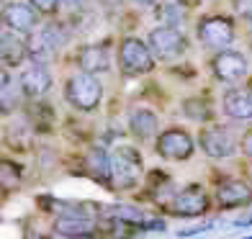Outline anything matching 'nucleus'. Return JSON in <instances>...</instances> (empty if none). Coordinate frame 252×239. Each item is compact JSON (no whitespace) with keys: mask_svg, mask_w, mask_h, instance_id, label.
I'll use <instances>...</instances> for the list:
<instances>
[{"mask_svg":"<svg viewBox=\"0 0 252 239\" xmlns=\"http://www.w3.org/2000/svg\"><path fill=\"white\" fill-rule=\"evenodd\" d=\"M116 64H119L121 77H144L155 72L157 57L150 49L147 39L124 36L116 47Z\"/></svg>","mask_w":252,"mask_h":239,"instance_id":"1","label":"nucleus"},{"mask_svg":"<svg viewBox=\"0 0 252 239\" xmlns=\"http://www.w3.org/2000/svg\"><path fill=\"white\" fill-rule=\"evenodd\" d=\"M64 100L77 113H93L103 103V83L98 75L77 70L64 80Z\"/></svg>","mask_w":252,"mask_h":239,"instance_id":"2","label":"nucleus"},{"mask_svg":"<svg viewBox=\"0 0 252 239\" xmlns=\"http://www.w3.org/2000/svg\"><path fill=\"white\" fill-rule=\"evenodd\" d=\"M70 33L60 24V21H47L41 24L33 33L26 36V47H29V62L36 64H49L57 54L64 49Z\"/></svg>","mask_w":252,"mask_h":239,"instance_id":"3","label":"nucleus"},{"mask_svg":"<svg viewBox=\"0 0 252 239\" xmlns=\"http://www.w3.org/2000/svg\"><path fill=\"white\" fill-rule=\"evenodd\" d=\"M196 39L203 49L209 52H221V49H232V44L237 39V24L232 16L224 13H211L198 18L196 24Z\"/></svg>","mask_w":252,"mask_h":239,"instance_id":"4","label":"nucleus"},{"mask_svg":"<svg viewBox=\"0 0 252 239\" xmlns=\"http://www.w3.org/2000/svg\"><path fill=\"white\" fill-rule=\"evenodd\" d=\"M111 165H113V190H134L144 178V162L142 152L131 144H119L111 149Z\"/></svg>","mask_w":252,"mask_h":239,"instance_id":"5","label":"nucleus"},{"mask_svg":"<svg viewBox=\"0 0 252 239\" xmlns=\"http://www.w3.org/2000/svg\"><path fill=\"white\" fill-rule=\"evenodd\" d=\"M198 149V139L183 126H167L157 134L155 154L165 162H188Z\"/></svg>","mask_w":252,"mask_h":239,"instance_id":"6","label":"nucleus"},{"mask_svg":"<svg viewBox=\"0 0 252 239\" xmlns=\"http://www.w3.org/2000/svg\"><path fill=\"white\" fill-rule=\"evenodd\" d=\"M214 206V196L206 185L201 183H190L186 188H178L175 198L170 201V206L165 209L170 216H178V219H201L211 211Z\"/></svg>","mask_w":252,"mask_h":239,"instance_id":"7","label":"nucleus"},{"mask_svg":"<svg viewBox=\"0 0 252 239\" xmlns=\"http://www.w3.org/2000/svg\"><path fill=\"white\" fill-rule=\"evenodd\" d=\"M196 139L198 149L209 159H229L239 152V136L232 126H224V123H206Z\"/></svg>","mask_w":252,"mask_h":239,"instance_id":"8","label":"nucleus"},{"mask_svg":"<svg viewBox=\"0 0 252 239\" xmlns=\"http://www.w3.org/2000/svg\"><path fill=\"white\" fill-rule=\"evenodd\" d=\"M209 70L216 83L221 85H237L245 77H250V57L242 54L239 49H221L214 52L209 60Z\"/></svg>","mask_w":252,"mask_h":239,"instance_id":"9","label":"nucleus"},{"mask_svg":"<svg viewBox=\"0 0 252 239\" xmlns=\"http://www.w3.org/2000/svg\"><path fill=\"white\" fill-rule=\"evenodd\" d=\"M147 44H150V49L155 52L157 62H175L190 49V41H188L186 33L180 29L162 26V24L155 26L147 33Z\"/></svg>","mask_w":252,"mask_h":239,"instance_id":"10","label":"nucleus"},{"mask_svg":"<svg viewBox=\"0 0 252 239\" xmlns=\"http://www.w3.org/2000/svg\"><path fill=\"white\" fill-rule=\"evenodd\" d=\"M214 206L219 211H237L252 206V183L247 178H224L214 188Z\"/></svg>","mask_w":252,"mask_h":239,"instance_id":"11","label":"nucleus"},{"mask_svg":"<svg viewBox=\"0 0 252 239\" xmlns=\"http://www.w3.org/2000/svg\"><path fill=\"white\" fill-rule=\"evenodd\" d=\"M103 234V221L93 216H54L52 237L54 239H95Z\"/></svg>","mask_w":252,"mask_h":239,"instance_id":"12","label":"nucleus"},{"mask_svg":"<svg viewBox=\"0 0 252 239\" xmlns=\"http://www.w3.org/2000/svg\"><path fill=\"white\" fill-rule=\"evenodd\" d=\"M39 16L41 13L29 3V0H8V3L3 5V13H0L3 29L24 33V36H29V33H33L39 29V21H41Z\"/></svg>","mask_w":252,"mask_h":239,"instance_id":"13","label":"nucleus"},{"mask_svg":"<svg viewBox=\"0 0 252 239\" xmlns=\"http://www.w3.org/2000/svg\"><path fill=\"white\" fill-rule=\"evenodd\" d=\"M75 67L83 72L90 75H106L111 72L113 67V54H111V44L108 41H93V44H85L80 47L75 54Z\"/></svg>","mask_w":252,"mask_h":239,"instance_id":"14","label":"nucleus"},{"mask_svg":"<svg viewBox=\"0 0 252 239\" xmlns=\"http://www.w3.org/2000/svg\"><path fill=\"white\" fill-rule=\"evenodd\" d=\"M83 165V175L90 178L98 185H106L108 190H113V165H111V152L106 147H90L80 159Z\"/></svg>","mask_w":252,"mask_h":239,"instance_id":"15","label":"nucleus"},{"mask_svg":"<svg viewBox=\"0 0 252 239\" xmlns=\"http://www.w3.org/2000/svg\"><path fill=\"white\" fill-rule=\"evenodd\" d=\"M18 83L24 88V93L29 100H39V98H47L49 90L54 85V77L49 64H36V62H29L24 70L18 72Z\"/></svg>","mask_w":252,"mask_h":239,"instance_id":"16","label":"nucleus"},{"mask_svg":"<svg viewBox=\"0 0 252 239\" xmlns=\"http://www.w3.org/2000/svg\"><path fill=\"white\" fill-rule=\"evenodd\" d=\"M126 129L136 142H155L159 129V116L150 106H134L126 116Z\"/></svg>","mask_w":252,"mask_h":239,"instance_id":"17","label":"nucleus"},{"mask_svg":"<svg viewBox=\"0 0 252 239\" xmlns=\"http://www.w3.org/2000/svg\"><path fill=\"white\" fill-rule=\"evenodd\" d=\"M0 62L8 70H18L29 62V47L24 33L3 29V33H0Z\"/></svg>","mask_w":252,"mask_h":239,"instance_id":"18","label":"nucleus"},{"mask_svg":"<svg viewBox=\"0 0 252 239\" xmlns=\"http://www.w3.org/2000/svg\"><path fill=\"white\" fill-rule=\"evenodd\" d=\"M221 113L232 121H252V90L232 85L221 95Z\"/></svg>","mask_w":252,"mask_h":239,"instance_id":"19","label":"nucleus"},{"mask_svg":"<svg viewBox=\"0 0 252 239\" xmlns=\"http://www.w3.org/2000/svg\"><path fill=\"white\" fill-rule=\"evenodd\" d=\"M24 100H26V93L21 88L18 77H13L8 67H3L0 70V113L10 116V113H16L24 106Z\"/></svg>","mask_w":252,"mask_h":239,"instance_id":"20","label":"nucleus"},{"mask_svg":"<svg viewBox=\"0 0 252 239\" xmlns=\"http://www.w3.org/2000/svg\"><path fill=\"white\" fill-rule=\"evenodd\" d=\"M103 221H113V224H126V226H139L150 219L147 211L136 203H111V206H103ZM142 232V229H139Z\"/></svg>","mask_w":252,"mask_h":239,"instance_id":"21","label":"nucleus"},{"mask_svg":"<svg viewBox=\"0 0 252 239\" xmlns=\"http://www.w3.org/2000/svg\"><path fill=\"white\" fill-rule=\"evenodd\" d=\"M186 16H188V10H186V5H183L180 0H167V3H162L157 8V21L162 26L180 29L183 24H186Z\"/></svg>","mask_w":252,"mask_h":239,"instance_id":"22","label":"nucleus"},{"mask_svg":"<svg viewBox=\"0 0 252 239\" xmlns=\"http://www.w3.org/2000/svg\"><path fill=\"white\" fill-rule=\"evenodd\" d=\"M0 185L5 193H13L24 185V167H21L16 159H3L0 162Z\"/></svg>","mask_w":252,"mask_h":239,"instance_id":"23","label":"nucleus"},{"mask_svg":"<svg viewBox=\"0 0 252 239\" xmlns=\"http://www.w3.org/2000/svg\"><path fill=\"white\" fill-rule=\"evenodd\" d=\"M183 113H186V119L190 121H198V123H211L214 121V113H211V106L206 103V100L201 98H188V100H183Z\"/></svg>","mask_w":252,"mask_h":239,"instance_id":"24","label":"nucleus"},{"mask_svg":"<svg viewBox=\"0 0 252 239\" xmlns=\"http://www.w3.org/2000/svg\"><path fill=\"white\" fill-rule=\"evenodd\" d=\"M29 3L36 8L41 16L57 18V16H60V10H62V3H64V0H29Z\"/></svg>","mask_w":252,"mask_h":239,"instance_id":"25","label":"nucleus"},{"mask_svg":"<svg viewBox=\"0 0 252 239\" xmlns=\"http://www.w3.org/2000/svg\"><path fill=\"white\" fill-rule=\"evenodd\" d=\"M232 10L239 21L252 24V0H232Z\"/></svg>","mask_w":252,"mask_h":239,"instance_id":"26","label":"nucleus"},{"mask_svg":"<svg viewBox=\"0 0 252 239\" xmlns=\"http://www.w3.org/2000/svg\"><path fill=\"white\" fill-rule=\"evenodd\" d=\"M239 154H245L247 159H252V126H247L239 136Z\"/></svg>","mask_w":252,"mask_h":239,"instance_id":"27","label":"nucleus"},{"mask_svg":"<svg viewBox=\"0 0 252 239\" xmlns=\"http://www.w3.org/2000/svg\"><path fill=\"white\" fill-rule=\"evenodd\" d=\"M142 234H150V232H167V221L165 219H147L142 226Z\"/></svg>","mask_w":252,"mask_h":239,"instance_id":"28","label":"nucleus"},{"mask_svg":"<svg viewBox=\"0 0 252 239\" xmlns=\"http://www.w3.org/2000/svg\"><path fill=\"white\" fill-rule=\"evenodd\" d=\"M211 229H214V221H206V224H198V226H190V229L178 232V237H180V239H188V237H198V234L211 232Z\"/></svg>","mask_w":252,"mask_h":239,"instance_id":"29","label":"nucleus"},{"mask_svg":"<svg viewBox=\"0 0 252 239\" xmlns=\"http://www.w3.org/2000/svg\"><path fill=\"white\" fill-rule=\"evenodd\" d=\"M232 226H237V229H245V226H252V216H242V219H237Z\"/></svg>","mask_w":252,"mask_h":239,"instance_id":"30","label":"nucleus"},{"mask_svg":"<svg viewBox=\"0 0 252 239\" xmlns=\"http://www.w3.org/2000/svg\"><path fill=\"white\" fill-rule=\"evenodd\" d=\"M136 5H142V8H152V5H157L159 0H134Z\"/></svg>","mask_w":252,"mask_h":239,"instance_id":"31","label":"nucleus"},{"mask_svg":"<svg viewBox=\"0 0 252 239\" xmlns=\"http://www.w3.org/2000/svg\"><path fill=\"white\" fill-rule=\"evenodd\" d=\"M247 180L252 183V159H250V165H247Z\"/></svg>","mask_w":252,"mask_h":239,"instance_id":"32","label":"nucleus"},{"mask_svg":"<svg viewBox=\"0 0 252 239\" xmlns=\"http://www.w3.org/2000/svg\"><path fill=\"white\" fill-rule=\"evenodd\" d=\"M67 5H80V3H85V0H64Z\"/></svg>","mask_w":252,"mask_h":239,"instance_id":"33","label":"nucleus"},{"mask_svg":"<svg viewBox=\"0 0 252 239\" xmlns=\"http://www.w3.org/2000/svg\"><path fill=\"white\" fill-rule=\"evenodd\" d=\"M247 88L252 90V75H250V80H247Z\"/></svg>","mask_w":252,"mask_h":239,"instance_id":"34","label":"nucleus"},{"mask_svg":"<svg viewBox=\"0 0 252 239\" xmlns=\"http://www.w3.org/2000/svg\"><path fill=\"white\" fill-rule=\"evenodd\" d=\"M242 239H252V234H250V237H242Z\"/></svg>","mask_w":252,"mask_h":239,"instance_id":"35","label":"nucleus"}]
</instances>
